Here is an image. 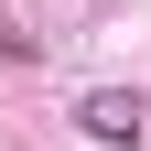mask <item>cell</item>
<instances>
[{"label": "cell", "instance_id": "cell-1", "mask_svg": "<svg viewBox=\"0 0 151 151\" xmlns=\"http://www.w3.org/2000/svg\"><path fill=\"white\" fill-rule=\"evenodd\" d=\"M76 119H86V129H97V140H140V129H151V97H140V86H97V97H86V108H76Z\"/></svg>", "mask_w": 151, "mask_h": 151}]
</instances>
